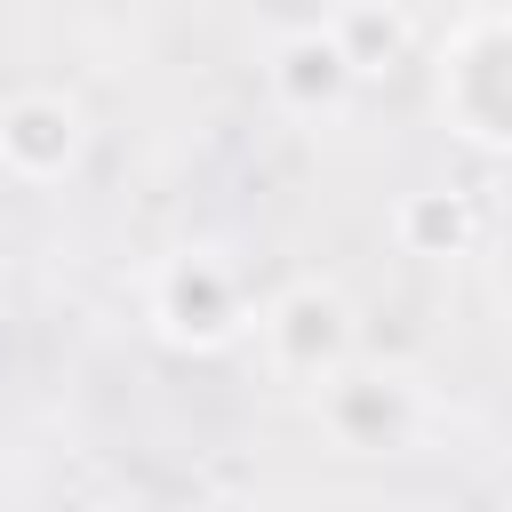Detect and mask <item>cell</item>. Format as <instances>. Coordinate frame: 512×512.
Wrapping results in <instances>:
<instances>
[{
  "label": "cell",
  "mask_w": 512,
  "mask_h": 512,
  "mask_svg": "<svg viewBox=\"0 0 512 512\" xmlns=\"http://www.w3.org/2000/svg\"><path fill=\"white\" fill-rule=\"evenodd\" d=\"M0 152L24 168V176H56L72 152H80V112L64 96H16L0 112Z\"/></svg>",
  "instance_id": "cell-1"
},
{
  "label": "cell",
  "mask_w": 512,
  "mask_h": 512,
  "mask_svg": "<svg viewBox=\"0 0 512 512\" xmlns=\"http://www.w3.org/2000/svg\"><path fill=\"white\" fill-rule=\"evenodd\" d=\"M168 312H176V328H192V336H224V328H232V280H224L208 256H192V264L168 272Z\"/></svg>",
  "instance_id": "cell-2"
},
{
  "label": "cell",
  "mask_w": 512,
  "mask_h": 512,
  "mask_svg": "<svg viewBox=\"0 0 512 512\" xmlns=\"http://www.w3.org/2000/svg\"><path fill=\"white\" fill-rule=\"evenodd\" d=\"M280 80L296 88V104H328V96H344V80H352V64H344V48L328 40V24H304L288 48H280Z\"/></svg>",
  "instance_id": "cell-3"
},
{
  "label": "cell",
  "mask_w": 512,
  "mask_h": 512,
  "mask_svg": "<svg viewBox=\"0 0 512 512\" xmlns=\"http://www.w3.org/2000/svg\"><path fill=\"white\" fill-rule=\"evenodd\" d=\"M280 336H288L296 360H320V352L344 344V320H336L328 296H288V304H280Z\"/></svg>",
  "instance_id": "cell-4"
}]
</instances>
